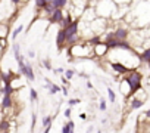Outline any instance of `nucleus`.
<instances>
[{"label":"nucleus","mask_w":150,"mask_h":133,"mask_svg":"<svg viewBox=\"0 0 150 133\" xmlns=\"http://www.w3.org/2000/svg\"><path fill=\"white\" fill-rule=\"evenodd\" d=\"M68 52H69V55H71L72 58H77V59H84V58L90 59V58L94 56L93 46L88 44V41L84 40V39H83L81 41H78V43L69 46V47H68Z\"/></svg>","instance_id":"f257e3e1"},{"label":"nucleus","mask_w":150,"mask_h":133,"mask_svg":"<svg viewBox=\"0 0 150 133\" xmlns=\"http://www.w3.org/2000/svg\"><path fill=\"white\" fill-rule=\"evenodd\" d=\"M116 8H118V3L115 0H97L96 5H94L97 16H102V18H106V19L113 18Z\"/></svg>","instance_id":"f03ea898"},{"label":"nucleus","mask_w":150,"mask_h":133,"mask_svg":"<svg viewBox=\"0 0 150 133\" xmlns=\"http://www.w3.org/2000/svg\"><path fill=\"white\" fill-rule=\"evenodd\" d=\"M122 79H124V80L128 83V86H129V96H132V95L143 86V80H144V77L141 76V73H140L137 68L128 71L127 74H124ZM129 96H128V98H129Z\"/></svg>","instance_id":"7ed1b4c3"},{"label":"nucleus","mask_w":150,"mask_h":133,"mask_svg":"<svg viewBox=\"0 0 150 133\" xmlns=\"http://www.w3.org/2000/svg\"><path fill=\"white\" fill-rule=\"evenodd\" d=\"M18 66H19V74L21 76H24L30 82H34L35 80V74H34V70H33L31 64H28V62H25L22 59V61H18Z\"/></svg>","instance_id":"20e7f679"},{"label":"nucleus","mask_w":150,"mask_h":133,"mask_svg":"<svg viewBox=\"0 0 150 133\" xmlns=\"http://www.w3.org/2000/svg\"><path fill=\"white\" fill-rule=\"evenodd\" d=\"M109 50H110V49H109V46H108V44H106V41H103V40L93 46L94 56H97V58H105V56L108 55V52H109Z\"/></svg>","instance_id":"39448f33"},{"label":"nucleus","mask_w":150,"mask_h":133,"mask_svg":"<svg viewBox=\"0 0 150 133\" xmlns=\"http://www.w3.org/2000/svg\"><path fill=\"white\" fill-rule=\"evenodd\" d=\"M110 68H112L113 73H118V74H121V76H124V74H127L128 71H131L129 66H127V65H125L124 62H121V61H112V62H110Z\"/></svg>","instance_id":"423d86ee"},{"label":"nucleus","mask_w":150,"mask_h":133,"mask_svg":"<svg viewBox=\"0 0 150 133\" xmlns=\"http://www.w3.org/2000/svg\"><path fill=\"white\" fill-rule=\"evenodd\" d=\"M63 15H65V9H54L50 15H49V22L50 24H60V21L63 19Z\"/></svg>","instance_id":"0eeeda50"},{"label":"nucleus","mask_w":150,"mask_h":133,"mask_svg":"<svg viewBox=\"0 0 150 133\" xmlns=\"http://www.w3.org/2000/svg\"><path fill=\"white\" fill-rule=\"evenodd\" d=\"M129 33H131V31L128 30V27H118V28H115V30L112 31L113 37H116V39H119V40H128Z\"/></svg>","instance_id":"6e6552de"},{"label":"nucleus","mask_w":150,"mask_h":133,"mask_svg":"<svg viewBox=\"0 0 150 133\" xmlns=\"http://www.w3.org/2000/svg\"><path fill=\"white\" fill-rule=\"evenodd\" d=\"M56 46L59 50L66 46V33H65V28H62V27L59 28V31L56 34Z\"/></svg>","instance_id":"1a4fd4ad"},{"label":"nucleus","mask_w":150,"mask_h":133,"mask_svg":"<svg viewBox=\"0 0 150 133\" xmlns=\"http://www.w3.org/2000/svg\"><path fill=\"white\" fill-rule=\"evenodd\" d=\"M15 107L13 102V95H2V101H0V108L2 109H8Z\"/></svg>","instance_id":"9d476101"},{"label":"nucleus","mask_w":150,"mask_h":133,"mask_svg":"<svg viewBox=\"0 0 150 133\" xmlns=\"http://www.w3.org/2000/svg\"><path fill=\"white\" fill-rule=\"evenodd\" d=\"M9 34H11V24L0 22V39H8Z\"/></svg>","instance_id":"9b49d317"},{"label":"nucleus","mask_w":150,"mask_h":133,"mask_svg":"<svg viewBox=\"0 0 150 133\" xmlns=\"http://www.w3.org/2000/svg\"><path fill=\"white\" fill-rule=\"evenodd\" d=\"M127 99H129V108H131V109H138V108H141V107L144 105V101L137 99L135 96H129V98H127Z\"/></svg>","instance_id":"f8f14e48"},{"label":"nucleus","mask_w":150,"mask_h":133,"mask_svg":"<svg viewBox=\"0 0 150 133\" xmlns=\"http://www.w3.org/2000/svg\"><path fill=\"white\" fill-rule=\"evenodd\" d=\"M74 19H77V18H74V15H72V14L68 11V12H65V15H63V19L60 21V24H59V25H60L62 28H65V27H68V25H69V24H71Z\"/></svg>","instance_id":"ddd939ff"},{"label":"nucleus","mask_w":150,"mask_h":133,"mask_svg":"<svg viewBox=\"0 0 150 133\" xmlns=\"http://www.w3.org/2000/svg\"><path fill=\"white\" fill-rule=\"evenodd\" d=\"M71 5L84 11L87 6H90V0H71Z\"/></svg>","instance_id":"4468645a"},{"label":"nucleus","mask_w":150,"mask_h":133,"mask_svg":"<svg viewBox=\"0 0 150 133\" xmlns=\"http://www.w3.org/2000/svg\"><path fill=\"white\" fill-rule=\"evenodd\" d=\"M12 50H13V56H15L16 62L24 59V56L21 55V46H19V43H16V41H15V43L12 44Z\"/></svg>","instance_id":"2eb2a0df"},{"label":"nucleus","mask_w":150,"mask_h":133,"mask_svg":"<svg viewBox=\"0 0 150 133\" xmlns=\"http://www.w3.org/2000/svg\"><path fill=\"white\" fill-rule=\"evenodd\" d=\"M74 132H75V123L71 118H68V123L62 127V133H74Z\"/></svg>","instance_id":"dca6fc26"},{"label":"nucleus","mask_w":150,"mask_h":133,"mask_svg":"<svg viewBox=\"0 0 150 133\" xmlns=\"http://www.w3.org/2000/svg\"><path fill=\"white\" fill-rule=\"evenodd\" d=\"M53 118H54V115H49V114L43 117V120H41V124H43V130H44V129H47V127H52Z\"/></svg>","instance_id":"f3484780"},{"label":"nucleus","mask_w":150,"mask_h":133,"mask_svg":"<svg viewBox=\"0 0 150 133\" xmlns=\"http://www.w3.org/2000/svg\"><path fill=\"white\" fill-rule=\"evenodd\" d=\"M119 86H121V92H122V95H124L125 98H128V96H129V86H128V83L122 79V80L119 82Z\"/></svg>","instance_id":"a211bd4d"},{"label":"nucleus","mask_w":150,"mask_h":133,"mask_svg":"<svg viewBox=\"0 0 150 133\" xmlns=\"http://www.w3.org/2000/svg\"><path fill=\"white\" fill-rule=\"evenodd\" d=\"M69 2H71V0H52V5H53L56 9H57V8H59V9H65Z\"/></svg>","instance_id":"6ab92c4d"},{"label":"nucleus","mask_w":150,"mask_h":133,"mask_svg":"<svg viewBox=\"0 0 150 133\" xmlns=\"http://www.w3.org/2000/svg\"><path fill=\"white\" fill-rule=\"evenodd\" d=\"M138 56H140V61L147 62V61L150 59V46H149V47H146L144 50H141V52L138 53Z\"/></svg>","instance_id":"aec40b11"},{"label":"nucleus","mask_w":150,"mask_h":133,"mask_svg":"<svg viewBox=\"0 0 150 133\" xmlns=\"http://www.w3.org/2000/svg\"><path fill=\"white\" fill-rule=\"evenodd\" d=\"M22 31H24V25H18V27L15 28V31L12 33V39H13V41L16 40V37H18V36L22 33Z\"/></svg>","instance_id":"412c9836"},{"label":"nucleus","mask_w":150,"mask_h":133,"mask_svg":"<svg viewBox=\"0 0 150 133\" xmlns=\"http://www.w3.org/2000/svg\"><path fill=\"white\" fill-rule=\"evenodd\" d=\"M108 96H109V102H112L113 105H115V102H116V95H115V92H113V89H108Z\"/></svg>","instance_id":"4be33fe9"},{"label":"nucleus","mask_w":150,"mask_h":133,"mask_svg":"<svg viewBox=\"0 0 150 133\" xmlns=\"http://www.w3.org/2000/svg\"><path fill=\"white\" fill-rule=\"evenodd\" d=\"M30 99L34 102V101H38V93L35 89H30Z\"/></svg>","instance_id":"5701e85b"},{"label":"nucleus","mask_w":150,"mask_h":133,"mask_svg":"<svg viewBox=\"0 0 150 133\" xmlns=\"http://www.w3.org/2000/svg\"><path fill=\"white\" fill-rule=\"evenodd\" d=\"M59 90H60V87H59L57 84H54V83H53V84L50 86V89H49V93H50V95H56Z\"/></svg>","instance_id":"b1692460"},{"label":"nucleus","mask_w":150,"mask_h":133,"mask_svg":"<svg viewBox=\"0 0 150 133\" xmlns=\"http://www.w3.org/2000/svg\"><path fill=\"white\" fill-rule=\"evenodd\" d=\"M106 108H108L106 101H105L103 98H100V101H99V109H100V111H106Z\"/></svg>","instance_id":"393cba45"},{"label":"nucleus","mask_w":150,"mask_h":133,"mask_svg":"<svg viewBox=\"0 0 150 133\" xmlns=\"http://www.w3.org/2000/svg\"><path fill=\"white\" fill-rule=\"evenodd\" d=\"M41 64H43V66H44L46 70L53 71V68H52V64H50V61H49V59H43V61H41Z\"/></svg>","instance_id":"a878e982"},{"label":"nucleus","mask_w":150,"mask_h":133,"mask_svg":"<svg viewBox=\"0 0 150 133\" xmlns=\"http://www.w3.org/2000/svg\"><path fill=\"white\" fill-rule=\"evenodd\" d=\"M81 101L78 99V98H71V99H68V105L69 107H74V105H78Z\"/></svg>","instance_id":"bb28decb"},{"label":"nucleus","mask_w":150,"mask_h":133,"mask_svg":"<svg viewBox=\"0 0 150 133\" xmlns=\"http://www.w3.org/2000/svg\"><path fill=\"white\" fill-rule=\"evenodd\" d=\"M74 74H77V71H75V70H66V71H65V77H66L68 80H71V79L74 77Z\"/></svg>","instance_id":"cd10ccee"},{"label":"nucleus","mask_w":150,"mask_h":133,"mask_svg":"<svg viewBox=\"0 0 150 133\" xmlns=\"http://www.w3.org/2000/svg\"><path fill=\"white\" fill-rule=\"evenodd\" d=\"M35 121H37V114L33 112V117H31V130H33V132H34V129H35Z\"/></svg>","instance_id":"c85d7f7f"},{"label":"nucleus","mask_w":150,"mask_h":133,"mask_svg":"<svg viewBox=\"0 0 150 133\" xmlns=\"http://www.w3.org/2000/svg\"><path fill=\"white\" fill-rule=\"evenodd\" d=\"M71 112H72V111H71V107H68V108L63 111V115H65V118H66V120H68V118H71Z\"/></svg>","instance_id":"c756f323"},{"label":"nucleus","mask_w":150,"mask_h":133,"mask_svg":"<svg viewBox=\"0 0 150 133\" xmlns=\"http://www.w3.org/2000/svg\"><path fill=\"white\" fill-rule=\"evenodd\" d=\"M68 87H69L68 84H63V86L60 87V90H62V93H63V96H68V92H69V90H68Z\"/></svg>","instance_id":"7c9ffc66"},{"label":"nucleus","mask_w":150,"mask_h":133,"mask_svg":"<svg viewBox=\"0 0 150 133\" xmlns=\"http://www.w3.org/2000/svg\"><path fill=\"white\" fill-rule=\"evenodd\" d=\"M144 114H146V124H149V123H150V108H149Z\"/></svg>","instance_id":"2f4dec72"},{"label":"nucleus","mask_w":150,"mask_h":133,"mask_svg":"<svg viewBox=\"0 0 150 133\" xmlns=\"http://www.w3.org/2000/svg\"><path fill=\"white\" fill-rule=\"evenodd\" d=\"M5 50H6V49H5V47L2 46V43H0V59L3 58V53H5Z\"/></svg>","instance_id":"473e14b6"},{"label":"nucleus","mask_w":150,"mask_h":133,"mask_svg":"<svg viewBox=\"0 0 150 133\" xmlns=\"http://www.w3.org/2000/svg\"><path fill=\"white\" fill-rule=\"evenodd\" d=\"M53 73L54 74H62V73H65V70L63 68H56V70H53Z\"/></svg>","instance_id":"72a5a7b5"},{"label":"nucleus","mask_w":150,"mask_h":133,"mask_svg":"<svg viewBox=\"0 0 150 133\" xmlns=\"http://www.w3.org/2000/svg\"><path fill=\"white\" fill-rule=\"evenodd\" d=\"M34 56H35L34 50H28V58H34Z\"/></svg>","instance_id":"f704fd0d"},{"label":"nucleus","mask_w":150,"mask_h":133,"mask_svg":"<svg viewBox=\"0 0 150 133\" xmlns=\"http://www.w3.org/2000/svg\"><path fill=\"white\" fill-rule=\"evenodd\" d=\"M11 2L15 5V6H18V5H21V0H11Z\"/></svg>","instance_id":"c9c22d12"},{"label":"nucleus","mask_w":150,"mask_h":133,"mask_svg":"<svg viewBox=\"0 0 150 133\" xmlns=\"http://www.w3.org/2000/svg\"><path fill=\"white\" fill-rule=\"evenodd\" d=\"M80 118H83V120H86V118H87V114H84V112H83V114H80Z\"/></svg>","instance_id":"e433bc0d"},{"label":"nucleus","mask_w":150,"mask_h":133,"mask_svg":"<svg viewBox=\"0 0 150 133\" xmlns=\"http://www.w3.org/2000/svg\"><path fill=\"white\" fill-rule=\"evenodd\" d=\"M87 87H88V89H93V84H91V82H87Z\"/></svg>","instance_id":"4c0bfd02"},{"label":"nucleus","mask_w":150,"mask_h":133,"mask_svg":"<svg viewBox=\"0 0 150 133\" xmlns=\"http://www.w3.org/2000/svg\"><path fill=\"white\" fill-rule=\"evenodd\" d=\"M147 65H149V68H150V59H149V61H147Z\"/></svg>","instance_id":"58836bf2"},{"label":"nucleus","mask_w":150,"mask_h":133,"mask_svg":"<svg viewBox=\"0 0 150 133\" xmlns=\"http://www.w3.org/2000/svg\"><path fill=\"white\" fill-rule=\"evenodd\" d=\"M0 73H2V66H0Z\"/></svg>","instance_id":"ea45409f"}]
</instances>
